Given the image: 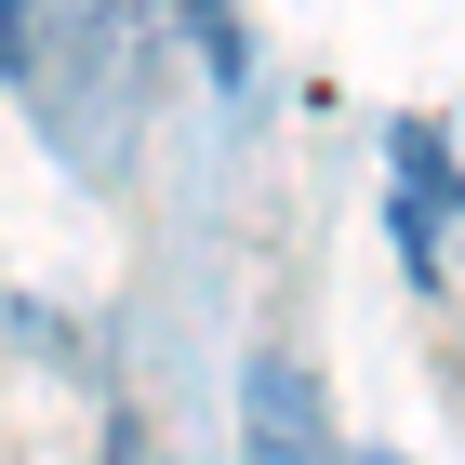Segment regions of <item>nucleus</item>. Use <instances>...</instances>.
I'll list each match as a JSON object with an SVG mask.
<instances>
[{"mask_svg": "<svg viewBox=\"0 0 465 465\" xmlns=\"http://www.w3.org/2000/svg\"><path fill=\"white\" fill-rule=\"evenodd\" d=\"M252 465H320V412H306V386L280 359L252 372Z\"/></svg>", "mask_w": 465, "mask_h": 465, "instance_id": "f257e3e1", "label": "nucleus"}]
</instances>
